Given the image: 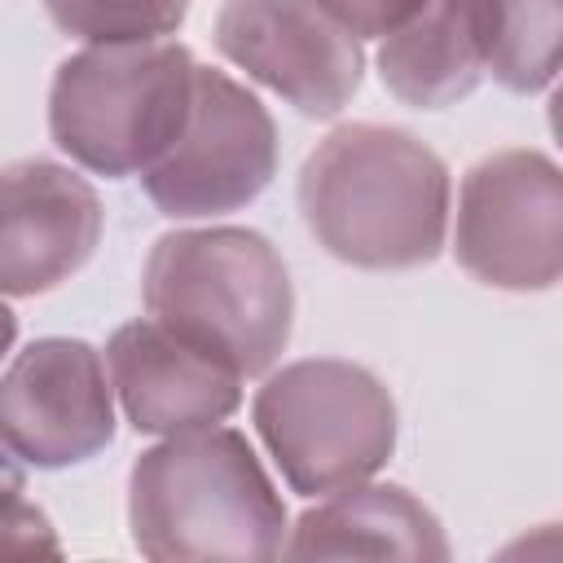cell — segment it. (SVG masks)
Wrapping results in <instances>:
<instances>
[{
  "label": "cell",
  "mask_w": 563,
  "mask_h": 563,
  "mask_svg": "<svg viewBox=\"0 0 563 563\" xmlns=\"http://www.w3.org/2000/svg\"><path fill=\"white\" fill-rule=\"evenodd\" d=\"M299 216L317 246L352 268L405 273L444 251L453 180L405 128L343 123L299 167Z\"/></svg>",
  "instance_id": "1"
},
{
  "label": "cell",
  "mask_w": 563,
  "mask_h": 563,
  "mask_svg": "<svg viewBox=\"0 0 563 563\" xmlns=\"http://www.w3.org/2000/svg\"><path fill=\"white\" fill-rule=\"evenodd\" d=\"M132 545L154 563L277 559L286 501L251 440L233 427L158 435L128 471Z\"/></svg>",
  "instance_id": "2"
},
{
  "label": "cell",
  "mask_w": 563,
  "mask_h": 563,
  "mask_svg": "<svg viewBox=\"0 0 563 563\" xmlns=\"http://www.w3.org/2000/svg\"><path fill=\"white\" fill-rule=\"evenodd\" d=\"M141 299L154 321L242 378L268 374L295 325V286L282 251L238 224L163 233L145 255Z\"/></svg>",
  "instance_id": "3"
},
{
  "label": "cell",
  "mask_w": 563,
  "mask_h": 563,
  "mask_svg": "<svg viewBox=\"0 0 563 563\" xmlns=\"http://www.w3.org/2000/svg\"><path fill=\"white\" fill-rule=\"evenodd\" d=\"M194 66V53L172 35L84 44L48 88L53 145L92 176H141L185 128Z\"/></svg>",
  "instance_id": "4"
},
{
  "label": "cell",
  "mask_w": 563,
  "mask_h": 563,
  "mask_svg": "<svg viewBox=\"0 0 563 563\" xmlns=\"http://www.w3.org/2000/svg\"><path fill=\"white\" fill-rule=\"evenodd\" d=\"M251 422L299 497L374 479L396 453V400L387 383L339 356H303L268 369L255 387Z\"/></svg>",
  "instance_id": "5"
},
{
  "label": "cell",
  "mask_w": 563,
  "mask_h": 563,
  "mask_svg": "<svg viewBox=\"0 0 563 563\" xmlns=\"http://www.w3.org/2000/svg\"><path fill=\"white\" fill-rule=\"evenodd\" d=\"M277 176V123L268 106L216 66H194L180 136L141 172L145 198L167 220H216L255 202Z\"/></svg>",
  "instance_id": "6"
},
{
  "label": "cell",
  "mask_w": 563,
  "mask_h": 563,
  "mask_svg": "<svg viewBox=\"0 0 563 563\" xmlns=\"http://www.w3.org/2000/svg\"><path fill=\"white\" fill-rule=\"evenodd\" d=\"M457 264L497 290H550L563 273V176L545 150L484 154L457 189Z\"/></svg>",
  "instance_id": "7"
},
{
  "label": "cell",
  "mask_w": 563,
  "mask_h": 563,
  "mask_svg": "<svg viewBox=\"0 0 563 563\" xmlns=\"http://www.w3.org/2000/svg\"><path fill=\"white\" fill-rule=\"evenodd\" d=\"M114 440V387L106 356L66 334L26 343L0 374V444L35 466L66 471Z\"/></svg>",
  "instance_id": "8"
},
{
  "label": "cell",
  "mask_w": 563,
  "mask_h": 563,
  "mask_svg": "<svg viewBox=\"0 0 563 563\" xmlns=\"http://www.w3.org/2000/svg\"><path fill=\"white\" fill-rule=\"evenodd\" d=\"M216 48L308 119H334L365 79L361 40H352L317 0H224Z\"/></svg>",
  "instance_id": "9"
},
{
  "label": "cell",
  "mask_w": 563,
  "mask_h": 563,
  "mask_svg": "<svg viewBox=\"0 0 563 563\" xmlns=\"http://www.w3.org/2000/svg\"><path fill=\"white\" fill-rule=\"evenodd\" d=\"M101 198L66 163L0 167V295L31 299L70 282L101 242Z\"/></svg>",
  "instance_id": "10"
},
{
  "label": "cell",
  "mask_w": 563,
  "mask_h": 563,
  "mask_svg": "<svg viewBox=\"0 0 563 563\" xmlns=\"http://www.w3.org/2000/svg\"><path fill=\"white\" fill-rule=\"evenodd\" d=\"M106 374L136 435L216 427L242 405V374L185 343L154 317L123 321L106 343Z\"/></svg>",
  "instance_id": "11"
},
{
  "label": "cell",
  "mask_w": 563,
  "mask_h": 563,
  "mask_svg": "<svg viewBox=\"0 0 563 563\" xmlns=\"http://www.w3.org/2000/svg\"><path fill=\"white\" fill-rule=\"evenodd\" d=\"M282 554L290 559H405L444 563L449 541L440 519L400 484H347L317 497L295 528H286Z\"/></svg>",
  "instance_id": "12"
},
{
  "label": "cell",
  "mask_w": 563,
  "mask_h": 563,
  "mask_svg": "<svg viewBox=\"0 0 563 563\" xmlns=\"http://www.w3.org/2000/svg\"><path fill=\"white\" fill-rule=\"evenodd\" d=\"M383 88L418 110H444L484 79V0H427L400 31L378 40Z\"/></svg>",
  "instance_id": "13"
},
{
  "label": "cell",
  "mask_w": 563,
  "mask_h": 563,
  "mask_svg": "<svg viewBox=\"0 0 563 563\" xmlns=\"http://www.w3.org/2000/svg\"><path fill=\"white\" fill-rule=\"evenodd\" d=\"M563 0H484V70L510 92H545L559 75Z\"/></svg>",
  "instance_id": "14"
},
{
  "label": "cell",
  "mask_w": 563,
  "mask_h": 563,
  "mask_svg": "<svg viewBox=\"0 0 563 563\" xmlns=\"http://www.w3.org/2000/svg\"><path fill=\"white\" fill-rule=\"evenodd\" d=\"M57 31L84 44L167 40L189 18V0H44Z\"/></svg>",
  "instance_id": "15"
},
{
  "label": "cell",
  "mask_w": 563,
  "mask_h": 563,
  "mask_svg": "<svg viewBox=\"0 0 563 563\" xmlns=\"http://www.w3.org/2000/svg\"><path fill=\"white\" fill-rule=\"evenodd\" d=\"M352 40H383L400 31L427 0H317Z\"/></svg>",
  "instance_id": "16"
},
{
  "label": "cell",
  "mask_w": 563,
  "mask_h": 563,
  "mask_svg": "<svg viewBox=\"0 0 563 563\" xmlns=\"http://www.w3.org/2000/svg\"><path fill=\"white\" fill-rule=\"evenodd\" d=\"M18 493H26V475H22L18 457L0 444V501H9V497H18Z\"/></svg>",
  "instance_id": "17"
},
{
  "label": "cell",
  "mask_w": 563,
  "mask_h": 563,
  "mask_svg": "<svg viewBox=\"0 0 563 563\" xmlns=\"http://www.w3.org/2000/svg\"><path fill=\"white\" fill-rule=\"evenodd\" d=\"M13 339H18V317H13V308L0 299V361H4V352L13 347Z\"/></svg>",
  "instance_id": "18"
}]
</instances>
